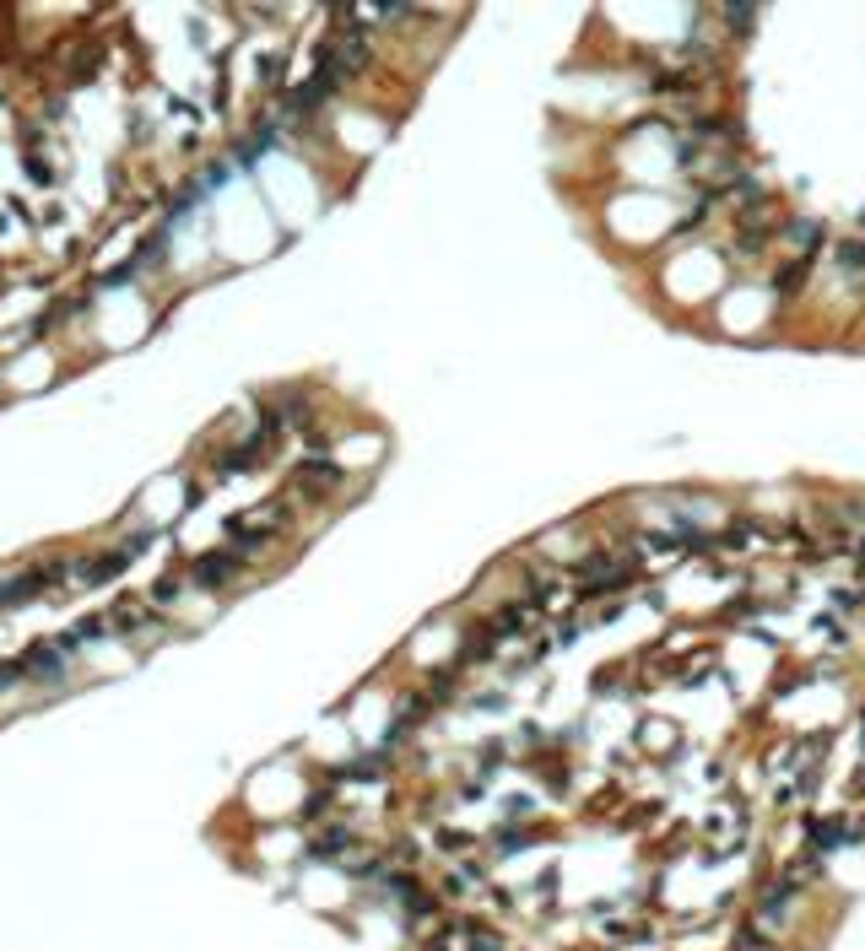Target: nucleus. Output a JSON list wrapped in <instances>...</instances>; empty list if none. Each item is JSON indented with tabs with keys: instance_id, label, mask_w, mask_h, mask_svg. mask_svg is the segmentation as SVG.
<instances>
[{
	"instance_id": "nucleus-1",
	"label": "nucleus",
	"mask_w": 865,
	"mask_h": 951,
	"mask_svg": "<svg viewBox=\"0 0 865 951\" xmlns=\"http://www.w3.org/2000/svg\"><path fill=\"white\" fill-rule=\"evenodd\" d=\"M471 951H503V935H498V930H482V924H471Z\"/></svg>"
}]
</instances>
